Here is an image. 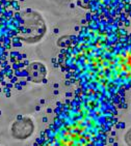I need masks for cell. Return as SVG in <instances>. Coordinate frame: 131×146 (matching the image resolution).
I'll list each match as a JSON object with an SVG mask.
<instances>
[{
    "instance_id": "obj_5",
    "label": "cell",
    "mask_w": 131,
    "mask_h": 146,
    "mask_svg": "<svg viewBox=\"0 0 131 146\" xmlns=\"http://www.w3.org/2000/svg\"><path fill=\"white\" fill-rule=\"evenodd\" d=\"M124 141H125V143L127 146H131V129H129L128 131L125 133Z\"/></svg>"
},
{
    "instance_id": "obj_6",
    "label": "cell",
    "mask_w": 131,
    "mask_h": 146,
    "mask_svg": "<svg viewBox=\"0 0 131 146\" xmlns=\"http://www.w3.org/2000/svg\"><path fill=\"white\" fill-rule=\"evenodd\" d=\"M52 1H55L57 3H67L69 0H52Z\"/></svg>"
},
{
    "instance_id": "obj_3",
    "label": "cell",
    "mask_w": 131,
    "mask_h": 146,
    "mask_svg": "<svg viewBox=\"0 0 131 146\" xmlns=\"http://www.w3.org/2000/svg\"><path fill=\"white\" fill-rule=\"evenodd\" d=\"M34 132V123L30 117H21L11 124V137L17 140H26Z\"/></svg>"
},
{
    "instance_id": "obj_1",
    "label": "cell",
    "mask_w": 131,
    "mask_h": 146,
    "mask_svg": "<svg viewBox=\"0 0 131 146\" xmlns=\"http://www.w3.org/2000/svg\"><path fill=\"white\" fill-rule=\"evenodd\" d=\"M116 115L112 102L86 93L61 106L33 146H105Z\"/></svg>"
},
{
    "instance_id": "obj_2",
    "label": "cell",
    "mask_w": 131,
    "mask_h": 146,
    "mask_svg": "<svg viewBox=\"0 0 131 146\" xmlns=\"http://www.w3.org/2000/svg\"><path fill=\"white\" fill-rule=\"evenodd\" d=\"M20 16L22 24L18 29V38L29 45L41 42L47 32V25L43 16L30 9L22 11Z\"/></svg>"
},
{
    "instance_id": "obj_4",
    "label": "cell",
    "mask_w": 131,
    "mask_h": 146,
    "mask_svg": "<svg viewBox=\"0 0 131 146\" xmlns=\"http://www.w3.org/2000/svg\"><path fill=\"white\" fill-rule=\"evenodd\" d=\"M26 75L30 82L35 84H41L45 81L47 77V68L40 61H33L29 63L26 68Z\"/></svg>"
},
{
    "instance_id": "obj_7",
    "label": "cell",
    "mask_w": 131,
    "mask_h": 146,
    "mask_svg": "<svg viewBox=\"0 0 131 146\" xmlns=\"http://www.w3.org/2000/svg\"><path fill=\"white\" fill-rule=\"evenodd\" d=\"M7 1H14V0H7Z\"/></svg>"
}]
</instances>
